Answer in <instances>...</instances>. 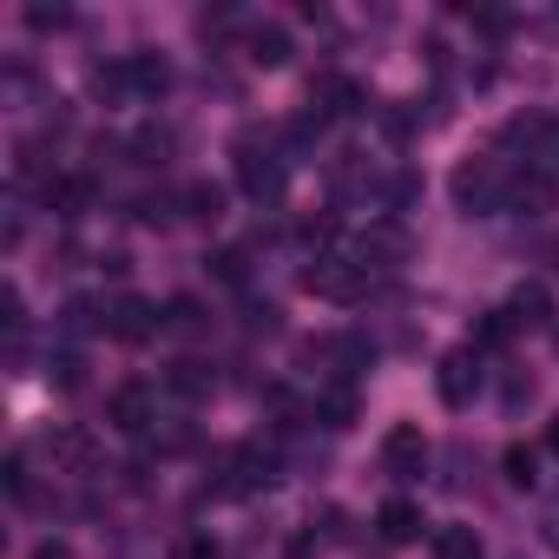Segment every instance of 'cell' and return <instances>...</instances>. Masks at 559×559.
Listing matches in <instances>:
<instances>
[{
    "label": "cell",
    "instance_id": "obj_1",
    "mask_svg": "<svg viewBox=\"0 0 559 559\" xmlns=\"http://www.w3.org/2000/svg\"><path fill=\"white\" fill-rule=\"evenodd\" d=\"M237 185H243V198L276 204V198H284V185H290L284 145H263L257 132H243V139H237Z\"/></svg>",
    "mask_w": 559,
    "mask_h": 559
},
{
    "label": "cell",
    "instance_id": "obj_2",
    "mask_svg": "<svg viewBox=\"0 0 559 559\" xmlns=\"http://www.w3.org/2000/svg\"><path fill=\"white\" fill-rule=\"evenodd\" d=\"M304 290L323 297V304H356V297H369V270L356 257H317L304 270Z\"/></svg>",
    "mask_w": 559,
    "mask_h": 559
},
{
    "label": "cell",
    "instance_id": "obj_3",
    "mask_svg": "<svg viewBox=\"0 0 559 559\" xmlns=\"http://www.w3.org/2000/svg\"><path fill=\"white\" fill-rule=\"evenodd\" d=\"M454 204H461L467 217L500 211V204H507V178H500V165H493V158H467V165H454Z\"/></svg>",
    "mask_w": 559,
    "mask_h": 559
},
{
    "label": "cell",
    "instance_id": "obj_4",
    "mask_svg": "<svg viewBox=\"0 0 559 559\" xmlns=\"http://www.w3.org/2000/svg\"><path fill=\"white\" fill-rule=\"evenodd\" d=\"M435 389H441V402H448V408H467V402L480 395V349H474V343L448 349V356H441V369H435Z\"/></svg>",
    "mask_w": 559,
    "mask_h": 559
},
{
    "label": "cell",
    "instance_id": "obj_5",
    "mask_svg": "<svg viewBox=\"0 0 559 559\" xmlns=\"http://www.w3.org/2000/svg\"><path fill=\"white\" fill-rule=\"evenodd\" d=\"M106 421H112L119 435H145V428L158 421V389H152V382H119V389L106 395Z\"/></svg>",
    "mask_w": 559,
    "mask_h": 559
},
{
    "label": "cell",
    "instance_id": "obj_6",
    "mask_svg": "<svg viewBox=\"0 0 559 559\" xmlns=\"http://www.w3.org/2000/svg\"><path fill=\"white\" fill-rule=\"evenodd\" d=\"M270 480H276V454H270V448L243 441V448H230V454H224V480H217L224 493H237V500H243V493H257V487H270Z\"/></svg>",
    "mask_w": 559,
    "mask_h": 559
},
{
    "label": "cell",
    "instance_id": "obj_7",
    "mask_svg": "<svg viewBox=\"0 0 559 559\" xmlns=\"http://www.w3.org/2000/svg\"><path fill=\"white\" fill-rule=\"evenodd\" d=\"M382 467H389L395 480H415V474L428 467V435H421L415 421H395V428L382 435Z\"/></svg>",
    "mask_w": 559,
    "mask_h": 559
},
{
    "label": "cell",
    "instance_id": "obj_8",
    "mask_svg": "<svg viewBox=\"0 0 559 559\" xmlns=\"http://www.w3.org/2000/svg\"><path fill=\"white\" fill-rule=\"evenodd\" d=\"M106 330H112L119 343H145L152 330H165V310H152L145 297H119V304L106 310Z\"/></svg>",
    "mask_w": 559,
    "mask_h": 559
},
{
    "label": "cell",
    "instance_id": "obj_9",
    "mask_svg": "<svg viewBox=\"0 0 559 559\" xmlns=\"http://www.w3.org/2000/svg\"><path fill=\"white\" fill-rule=\"evenodd\" d=\"M402 257H408V230H402V224H376V230L356 243V263H362L369 276H376V270H395Z\"/></svg>",
    "mask_w": 559,
    "mask_h": 559
},
{
    "label": "cell",
    "instance_id": "obj_10",
    "mask_svg": "<svg viewBox=\"0 0 559 559\" xmlns=\"http://www.w3.org/2000/svg\"><path fill=\"white\" fill-rule=\"evenodd\" d=\"M53 467H67V474H93L99 467V441L86 435V428H53Z\"/></svg>",
    "mask_w": 559,
    "mask_h": 559
},
{
    "label": "cell",
    "instance_id": "obj_11",
    "mask_svg": "<svg viewBox=\"0 0 559 559\" xmlns=\"http://www.w3.org/2000/svg\"><path fill=\"white\" fill-rule=\"evenodd\" d=\"M421 526H428V520H421V507H415V500H382V513H376V533H382L389 546H415V539H421Z\"/></svg>",
    "mask_w": 559,
    "mask_h": 559
},
{
    "label": "cell",
    "instance_id": "obj_12",
    "mask_svg": "<svg viewBox=\"0 0 559 559\" xmlns=\"http://www.w3.org/2000/svg\"><path fill=\"white\" fill-rule=\"evenodd\" d=\"M507 323H513V330H539V323H552V297H546V284H520V290L507 297Z\"/></svg>",
    "mask_w": 559,
    "mask_h": 559
},
{
    "label": "cell",
    "instance_id": "obj_13",
    "mask_svg": "<svg viewBox=\"0 0 559 559\" xmlns=\"http://www.w3.org/2000/svg\"><path fill=\"white\" fill-rule=\"evenodd\" d=\"M507 204H513L520 217H546V211H552V178H546V171L513 178V185H507Z\"/></svg>",
    "mask_w": 559,
    "mask_h": 559
},
{
    "label": "cell",
    "instance_id": "obj_14",
    "mask_svg": "<svg viewBox=\"0 0 559 559\" xmlns=\"http://www.w3.org/2000/svg\"><path fill=\"white\" fill-rule=\"evenodd\" d=\"M356 408H362L356 382H330V389L317 395V421H323V428H349V421H356Z\"/></svg>",
    "mask_w": 559,
    "mask_h": 559
},
{
    "label": "cell",
    "instance_id": "obj_15",
    "mask_svg": "<svg viewBox=\"0 0 559 559\" xmlns=\"http://www.w3.org/2000/svg\"><path fill=\"white\" fill-rule=\"evenodd\" d=\"M250 67H290V34L284 27H250Z\"/></svg>",
    "mask_w": 559,
    "mask_h": 559
},
{
    "label": "cell",
    "instance_id": "obj_16",
    "mask_svg": "<svg viewBox=\"0 0 559 559\" xmlns=\"http://www.w3.org/2000/svg\"><path fill=\"white\" fill-rule=\"evenodd\" d=\"M126 86H132V93H165V86H171V67H165L158 53H132V60H126Z\"/></svg>",
    "mask_w": 559,
    "mask_h": 559
},
{
    "label": "cell",
    "instance_id": "obj_17",
    "mask_svg": "<svg viewBox=\"0 0 559 559\" xmlns=\"http://www.w3.org/2000/svg\"><path fill=\"white\" fill-rule=\"evenodd\" d=\"M185 217H198V224H217L224 217V185H211V178H198V185H185Z\"/></svg>",
    "mask_w": 559,
    "mask_h": 559
},
{
    "label": "cell",
    "instance_id": "obj_18",
    "mask_svg": "<svg viewBox=\"0 0 559 559\" xmlns=\"http://www.w3.org/2000/svg\"><path fill=\"white\" fill-rule=\"evenodd\" d=\"M435 559H487V546H480L474 526H441L435 533Z\"/></svg>",
    "mask_w": 559,
    "mask_h": 559
},
{
    "label": "cell",
    "instance_id": "obj_19",
    "mask_svg": "<svg viewBox=\"0 0 559 559\" xmlns=\"http://www.w3.org/2000/svg\"><path fill=\"white\" fill-rule=\"evenodd\" d=\"M165 382H171L185 402H198V395H211V389H217V376H211L204 362H191V356H185V362H171V376H165Z\"/></svg>",
    "mask_w": 559,
    "mask_h": 559
},
{
    "label": "cell",
    "instance_id": "obj_20",
    "mask_svg": "<svg viewBox=\"0 0 559 559\" xmlns=\"http://www.w3.org/2000/svg\"><path fill=\"white\" fill-rule=\"evenodd\" d=\"M165 330H171V336H198V330H204V304H198V297H171V304H165Z\"/></svg>",
    "mask_w": 559,
    "mask_h": 559
},
{
    "label": "cell",
    "instance_id": "obj_21",
    "mask_svg": "<svg viewBox=\"0 0 559 559\" xmlns=\"http://www.w3.org/2000/svg\"><path fill=\"white\" fill-rule=\"evenodd\" d=\"M132 152H139V165H165V152H171V132H158V126H145V132L132 139Z\"/></svg>",
    "mask_w": 559,
    "mask_h": 559
},
{
    "label": "cell",
    "instance_id": "obj_22",
    "mask_svg": "<svg viewBox=\"0 0 559 559\" xmlns=\"http://www.w3.org/2000/svg\"><path fill=\"white\" fill-rule=\"evenodd\" d=\"M507 480H513V487H533V480H539L533 448H507Z\"/></svg>",
    "mask_w": 559,
    "mask_h": 559
},
{
    "label": "cell",
    "instance_id": "obj_23",
    "mask_svg": "<svg viewBox=\"0 0 559 559\" xmlns=\"http://www.w3.org/2000/svg\"><path fill=\"white\" fill-rule=\"evenodd\" d=\"M8 493H14V500H34V480H27V454H8Z\"/></svg>",
    "mask_w": 559,
    "mask_h": 559
},
{
    "label": "cell",
    "instance_id": "obj_24",
    "mask_svg": "<svg viewBox=\"0 0 559 559\" xmlns=\"http://www.w3.org/2000/svg\"><path fill=\"white\" fill-rule=\"evenodd\" d=\"M211 270H217V284H243V250H217Z\"/></svg>",
    "mask_w": 559,
    "mask_h": 559
},
{
    "label": "cell",
    "instance_id": "obj_25",
    "mask_svg": "<svg viewBox=\"0 0 559 559\" xmlns=\"http://www.w3.org/2000/svg\"><path fill=\"white\" fill-rule=\"evenodd\" d=\"M539 539H546V546L559 552V493H552V500L539 507Z\"/></svg>",
    "mask_w": 559,
    "mask_h": 559
},
{
    "label": "cell",
    "instance_id": "obj_26",
    "mask_svg": "<svg viewBox=\"0 0 559 559\" xmlns=\"http://www.w3.org/2000/svg\"><path fill=\"white\" fill-rule=\"evenodd\" d=\"M27 27L47 34V27H67V8H27Z\"/></svg>",
    "mask_w": 559,
    "mask_h": 559
},
{
    "label": "cell",
    "instance_id": "obj_27",
    "mask_svg": "<svg viewBox=\"0 0 559 559\" xmlns=\"http://www.w3.org/2000/svg\"><path fill=\"white\" fill-rule=\"evenodd\" d=\"M67 330H93V304H67Z\"/></svg>",
    "mask_w": 559,
    "mask_h": 559
},
{
    "label": "cell",
    "instance_id": "obj_28",
    "mask_svg": "<svg viewBox=\"0 0 559 559\" xmlns=\"http://www.w3.org/2000/svg\"><path fill=\"white\" fill-rule=\"evenodd\" d=\"M520 402H533V382H526V376L507 382V408H520Z\"/></svg>",
    "mask_w": 559,
    "mask_h": 559
},
{
    "label": "cell",
    "instance_id": "obj_29",
    "mask_svg": "<svg viewBox=\"0 0 559 559\" xmlns=\"http://www.w3.org/2000/svg\"><path fill=\"white\" fill-rule=\"evenodd\" d=\"M539 158H546V165L559 171V126H546V139H539Z\"/></svg>",
    "mask_w": 559,
    "mask_h": 559
},
{
    "label": "cell",
    "instance_id": "obj_30",
    "mask_svg": "<svg viewBox=\"0 0 559 559\" xmlns=\"http://www.w3.org/2000/svg\"><path fill=\"white\" fill-rule=\"evenodd\" d=\"M34 559H67V546H60V539H47V546H40Z\"/></svg>",
    "mask_w": 559,
    "mask_h": 559
},
{
    "label": "cell",
    "instance_id": "obj_31",
    "mask_svg": "<svg viewBox=\"0 0 559 559\" xmlns=\"http://www.w3.org/2000/svg\"><path fill=\"white\" fill-rule=\"evenodd\" d=\"M546 257H552V270H559V237H552V243H546Z\"/></svg>",
    "mask_w": 559,
    "mask_h": 559
},
{
    "label": "cell",
    "instance_id": "obj_32",
    "mask_svg": "<svg viewBox=\"0 0 559 559\" xmlns=\"http://www.w3.org/2000/svg\"><path fill=\"white\" fill-rule=\"evenodd\" d=\"M552 454H559V421H552Z\"/></svg>",
    "mask_w": 559,
    "mask_h": 559
}]
</instances>
